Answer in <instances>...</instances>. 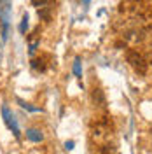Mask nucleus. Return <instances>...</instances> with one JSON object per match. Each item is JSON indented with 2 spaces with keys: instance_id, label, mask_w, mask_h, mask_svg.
Instances as JSON below:
<instances>
[{
  "instance_id": "1",
  "label": "nucleus",
  "mask_w": 152,
  "mask_h": 154,
  "mask_svg": "<svg viewBox=\"0 0 152 154\" xmlns=\"http://www.w3.org/2000/svg\"><path fill=\"white\" fill-rule=\"evenodd\" d=\"M128 63L133 67L135 72H138V74H145L147 72V63H145V60H143L136 51H129L128 53Z\"/></svg>"
},
{
  "instance_id": "2",
  "label": "nucleus",
  "mask_w": 152,
  "mask_h": 154,
  "mask_svg": "<svg viewBox=\"0 0 152 154\" xmlns=\"http://www.w3.org/2000/svg\"><path fill=\"white\" fill-rule=\"evenodd\" d=\"M2 116H4V119H5V125L9 126V130H12V133L14 137H19V128H18V123H16V119H14V116L12 112L9 110V107H2Z\"/></svg>"
},
{
  "instance_id": "3",
  "label": "nucleus",
  "mask_w": 152,
  "mask_h": 154,
  "mask_svg": "<svg viewBox=\"0 0 152 154\" xmlns=\"http://www.w3.org/2000/svg\"><path fill=\"white\" fill-rule=\"evenodd\" d=\"M9 14H11V2L9 0H0V19L4 23H9Z\"/></svg>"
},
{
  "instance_id": "4",
  "label": "nucleus",
  "mask_w": 152,
  "mask_h": 154,
  "mask_svg": "<svg viewBox=\"0 0 152 154\" xmlns=\"http://www.w3.org/2000/svg\"><path fill=\"white\" fill-rule=\"evenodd\" d=\"M26 137H28L32 142H42V140H44L42 131L37 130V128H30V130H26Z\"/></svg>"
},
{
  "instance_id": "5",
  "label": "nucleus",
  "mask_w": 152,
  "mask_h": 154,
  "mask_svg": "<svg viewBox=\"0 0 152 154\" xmlns=\"http://www.w3.org/2000/svg\"><path fill=\"white\" fill-rule=\"evenodd\" d=\"M93 102H95L96 105H100V107L105 105V96H103V93H102L100 89H95V93H93Z\"/></svg>"
},
{
  "instance_id": "6",
  "label": "nucleus",
  "mask_w": 152,
  "mask_h": 154,
  "mask_svg": "<svg viewBox=\"0 0 152 154\" xmlns=\"http://www.w3.org/2000/svg\"><path fill=\"white\" fill-rule=\"evenodd\" d=\"M26 28H28V14H25V16H23V19H21L19 32H21V33H25V32H26Z\"/></svg>"
},
{
  "instance_id": "7",
  "label": "nucleus",
  "mask_w": 152,
  "mask_h": 154,
  "mask_svg": "<svg viewBox=\"0 0 152 154\" xmlns=\"http://www.w3.org/2000/svg\"><path fill=\"white\" fill-rule=\"evenodd\" d=\"M18 103H21V107H23V109H26V110H32V112H38V109H35V107L28 105V103H25V102H23V100H19V98H18Z\"/></svg>"
},
{
  "instance_id": "8",
  "label": "nucleus",
  "mask_w": 152,
  "mask_h": 154,
  "mask_svg": "<svg viewBox=\"0 0 152 154\" xmlns=\"http://www.w3.org/2000/svg\"><path fill=\"white\" fill-rule=\"evenodd\" d=\"M74 74L77 77H81V61L79 60H75V63H74Z\"/></svg>"
},
{
  "instance_id": "9",
  "label": "nucleus",
  "mask_w": 152,
  "mask_h": 154,
  "mask_svg": "<svg viewBox=\"0 0 152 154\" xmlns=\"http://www.w3.org/2000/svg\"><path fill=\"white\" fill-rule=\"evenodd\" d=\"M46 2H47V0H32V4H33L35 7H42Z\"/></svg>"
},
{
  "instance_id": "10",
  "label": "nucleus",
  "mask_w": 152,
  "mask_h": 154,
  "mask_svg": "<svg viewBox=\"0 0 152 154\" xmlns=\"http://www.w3.org/2000/svg\"><path fill=\"white\" fill-rule=\"evenodd\" d=\"M74 145H75V144H74V140H68L67 144H65V147H67V151H72V149H74Z\"/></svg>"
},
{
  "instance_id": "11",
  "label": "nucleus",
  "mask_w": 152,
  "mask_h": 154,
  "mask_svg": "<svg viewBox=\"0 0 152 154\" xmlns=\"http://www.w3.org/2000/svg\"><path fill=\"white\" fill-rule=\"evenodd\" d=\"M38 16H42L44 19H49V12L47 11H38Z\"/></svg>"
},
{
  "instance_id": "12",
  "label": "nucleus",
  "mask_w": 152,
  "mask_h": 154,
  "mask_svg": "<svg viewBox=\"0 0 152 154\" xmlns=\"http://www.w3.org/2000/svg\"><path fill=\"white\" fill-rule=\"evenodd\" d=\"M82 2H84L86 5H87V4H89V2H91V0H82Z\"/></svg>"
}]
</instances>
